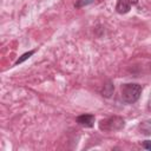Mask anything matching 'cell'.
Here are the masks:
<instances>
[{
    "label": "cell",
    "mask_w": 151,
    "mask_h": 151,
    "mask_svg": "<svg viewBox=\"0 0 151 151\" xmlns=\"http://www.w3.org/2000/svg\"><path fill=\"white\" fill-rule=\"evenodd\" d=\"M142 94V86L139 84H124L122 86V98L126 104L136 103Z\"/></svg>",
    "instance_id": "obj_1"
},
{
    "label": "cell",
    "mask_w": 151,
    "mask_h": 151,
    "mask_svg": "<svg viewBox=\"0 0 151 151\" xmlns=\"http://www.w3.org/2000/svg\"><path fill=\"white\" fill-rule=\"evenodd\" d=\"M124 125L125 123L120 117H110L99 123V129L103 131H118L123 129Z\"/></svg>",
    "instance_id": "obj_2"
},
{
    "label": "cell",
    "mask_w": 151,
    "mask_h": 151,
    "mask_svg": "<svg viewBox=\"0 0 151 151\" xmlns=\"http://www.w3.org/2000/svg\"><path fill=\"white\" fill-rule=\"evenodd\" d=\"M137 2H138V0H118L117 1V5H116V11L119 14H125Z\"/></svg>",
    "instance_id": "obj_3"
},
{
    "label": "cell",
    "mask_w": 151,
    "mask_h": 151,
    "mask_svg": "<svg viewBox=\"0 0 151 151\" xmlns=\"http://www.w3.org/2000/svg\"><path fill=\"white\" fill-rule=\"evenodd\" d=\"M77 123L81 126H85V127H92L94 125V116L88 114V113L78 116L77 117Z\"/></svg>",
    "instance_id": "obj_4"
},
{
    "label": "cell",
    "mask_w": 151,
    "mask_h": 151,
    "mask_svg": "<svg viewBox=\"0 0 151 151\" xmlns=\"http://www.w3.org/2000/svg\"><path fill=\"white\" fill-rule=\"evenodd\" d=\"M112 91H113V85H112V84H107V85L104 86L101 93H103V96H105V97H110V96L112 94Z\"/></svg>",
    "instance_id": "obj_5"
},
{
    "label": "cell",
    "mask_w": 151,
    "mask_h": 151,
    "mask_svg": "<svg viewBox=\"0 0 151 151\" xmlns=\"http://www.w3.org/2000/svg\"><path fill=\"white\" fill-rule=\"evenodd\" d=\"M34 52H35V51H34V50H32V51H29V52H27V53L22 54V55H21V57H20V58H19V59L15 61V65H18V64H21L22 61H25L26 59H28V58H29V57H31V55H32Z\"/></svg>",
    "instance_id": "obj_6"
},
{
    "label": "cell",
    "mask_w": 151,
    "mask_h": 151,
    "mask_svg": "<svg viewBox=\"0 0 151 151\" xmlns=\"http://www.w3.org/2000/svg\"><path fill=\"white\" fill-rule=\"evenodd\" d=\"M94 0H79L77 4H76V6L77 7H81V6H84V5H87V4H91V2H93Z\"/></svg>",
    "instance_id": "obj_7"
},
{
    "label": "cell",
    "mask_w": 151,
    "mask_h": 151,
    "mask_svg": "<svg viewBox=\"0 0 151 151\" xmlns=\"http://www.w3.org/2000/svg\"><path fill=\"white\" fill-rule=\"evenodd\" d=\"M143 147L146 150H151V140H144L143 142Z\"/></svg>",
    "instance_id": "obj_8"
}]
</instances>
